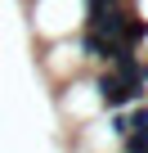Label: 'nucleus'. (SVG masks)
<instances>
[{
  "label": "nucleus",
  "mask_w": 148,
  "mask_h": 153,
  "mask_svg": "<svg viewBox=\"0 0 148 153\" xmlns=\"http://www.w3.org/2000/svg\"><path fill=\"white\" fill-rule=\"evenodd\" d=\"M139 95H144V90H130L117 72H103V76H99V99H103L108 108H121L126 99H139Z\"/></svg>",
  "instance_id": "1"
}]
</instances>
